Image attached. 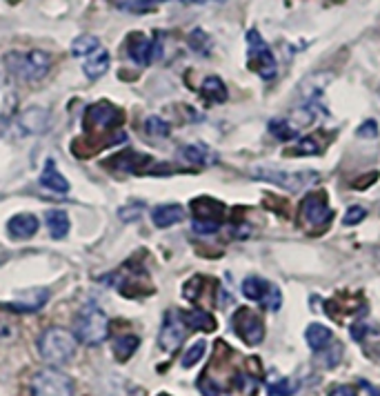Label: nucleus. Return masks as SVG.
Segmentation results:
<instances>
[{"label":"nucleus","instance_id":"obj_1","mask_svg":"<svg viewBox=\"0 0 380 396\" xmlns=\"http://www.w3.org/2000/svg\"><path fill=\"white\" fill-rule=\"evenodd\" d=\"M38 352L52 365H65L76 354V336L62 327H47L38 339Z\"/></svg>","mask_w":380,"mask_h":396},{"label":"nucleus","instance_id":"obj_2","mask_svg":"<svg viewBox=\"0 0 380 396\" xmlns=\"http://www.w3.org/2000/svg\"><path fill=\"white\" fill-rule=\"evenodd\" d=\"M250 176L256 180H265V183H272L276 187H283L287 192H301L305 187L316 185L320 180L318 172H287L280 167H267V165H258V167L250 170Z\"/></svg>","mask_w":380,"mask_h":396},{"label":"nucleus","instance_id":"obj_3","mask_svg":"<svg viewBox=\"0 0 380 396\" xmlns=\"http://www.w3.org/2000/svg\"><path fill=\"white\" fill-rule=\"evenodd\" d=\"M109 334L107 314L98 305H85L76 317V339L85 345H101Z\"/></svg>","mask_w":380,"mask_h":396},{"label":"nucleus","instance_id":"obj_4","mask_svg":"<svg viewBox=\"0 0 380 396\" xmlns=\"http://www.w3.org/2000/svg\"><path fill=\"white\" fill-rule=\"evenodd\" d=\"M7 70L23 80H40L52 70V56L45 52H25V54H7L5 58Z\"/></svg>","mask_w":380,"mask_h":396},{"label":"nucleus","instance_id":"obj_5","mask_svg":"<svg viewBox=\"0 0 380 396\" xmlns=\"http://www.w3.org/2000/svg\"><path fill=\"white\" fill-rule=\"evenodd\" d=\"M247 47H250V67L262 80H274L278 74V65H276V58L272 54L269 45L258 34V29L247 31Z\"/></svg>","mask_w":380,"mask_h":396},{"label":"nucleus","instance_id":"obj_6","mask_svg":"<svg viewBox=\"0 0 380 396\" xmlns=\"http://www.w3.org/2000/svg\"><path fill=\"white\" fill-rule=\"evenodd\" d=\"M31 392H34V396H74V383L67 374L47 368L34 376Z\"/></svg>","mask_w":380,"mask_h":396},{"label":"nucleus","instance_id":"obj_7","mask_svg":"<svg viewBox=\"0 0 380 396\" xmlns=\"http://www.w3.org/2000/svg\"><path fill=\"white\" fill-rule=\"evenodd\" d=\"M242 294L250 301H256L265 309H272V312L280 309V305H283V294H280V290L276 285L267 283V280L260 276H247L242 280Z\"/></svg>","mask_w":380,"mask_h":396},{"label":"nucleus","instance_id":"obj_8","mask_svg":"<svg viewBox=\"0 0 380 396\" xmlns=\"http://www.w3.org/2000/svg\"><path fill=\"white\" fill-rule=\"evenodd\" d=\"M231 325H234V332L247 345H258V343H262V339H265V325H262V319L250 307H240L234 314V319H231Z\"/></svg>","mask_w":380,"mask_h":396},{"label":"nucleus","instance_id":"obj_9","mask_svg":"<svg viewBox=\"0 0 380 396\" xmlns=\"http://www.w3.org/2000/svg\"><path fill=\"white\" fill-rule=\"evenodd\" d=\"M185 334H187V325L183 321V314L180 312H167L164 314V321H162V327H160V334H158V343L164 352H174L180 343L185 341Z\"/></svg>","mask_w":380,"mask_h":396},{"label":"nucleus","instance_id":"obj_10","mask_svg":"<svg viewBox=\"0 0 380 396\" xmlns=\"http://www.w3.org/2000/svg\"><path fill=\"white\" fill-rule=\"evenodd\" d=\"M301 221L307 227H323L332 221V209H329L325 194H309L301 205Z\"/></svg>","mask_w":380,"mask_h":396},{"label":"nucleus","instance_id":"obj_11","mask_svg":"<svg viewBox=\"0 0 380 396\" xmlns=\"http://www.w3.org/2000/svg\"><path fill=\"white\" fill-rule=\"evenodd\" d=\"M123 121H125V114L107 101H101L87 109V125H91L96 129H113Z\"/></svg>","mask_w":380,"mask_h":396},{"label":"nucleus","instance_id":"obj_12","mask_svg":"<svg viewBox=\"0 0 380 396\" xmlns=\"http://www.w3.org/2000/svg\"><path fill=\"white\" fill-rule=\"evenodd\" d=\"M160 34H156V40H150L145 34H131L127 40V54L131 60L138 65H150L160 56V45H158Z\"/></svg>","mask_w":380,"mask_h":396},{"label":"nucleus","instance_id":"obj_13","mask_svg":"<svg viewBox=\"0 0 380 396\" xmlns=\"http://www.w3.org/2000/svg\"><path fill=\"white\" fill-rule=\"evenodd\" d=\"M147 165H152V158L150 156L138 154V152H131V150L118 152V154H113L109 160H105V167L121 170L125 174H142V172H147Z\"/></svg>","mask_w":380,"mask_h":396},{"label":"nucleus","instance_id":"obj_14","mask_svg":"<svg viewBox=\"0 0 380 396\" xmlns=\"http://www.w3.org/2000/svg\"><path fill=\"white\" fill-rule=\"evenodd\" d=\"M49 301V292L47 290H25L18 294V299L3 303L0 307L16 312V314H29V312H38L45 303Z\"/></svg>","mask_w":380,"mask_h":396},{"label":"nucleus","instance_id":"obj_15","mask_svg":"<svg viewBox=\"0 0 380 396\" xmlns=\"http://www.w3.org/2000/svg\"><path fill=\"white\" fill-rule=\"evenodd\" d=\"M23 134H45L49 127V111L45 107H29L18 116Z\"/></svg>","mask_w":380,"mask_h":396},{"label":"nucleus","instance_id":"obj_16","mask_svg":"<svg viewBox=\"0 0 380 396\" xmlns=\"http://www.w3.org/2000/svg\"><path fill=\"white\" fill-rule=\"evenodd\" d=\"M38 219L34 214H18V216H13L9 223H7V232L11 238H18V241H25V238H31L36 232H38Z\"/></svg>","mask_w":380,"mask_h":396},{"label":"nucleus","instance_id":"obj_17","mask_svg":"<svg viewBox=\"0 0 380 396\" xmlns=\"http://www.w3.org/2000/svg\"><path fill=\"white\" fill-rule=\"evenodd\" d=\"M185 219V209L183 205L178 203H167V205H158L152 209V221L156 227L164 229V227H172L176 223H180Z\"/></svg>","mask_w":380,"mask_h":396},{"label":"nucleus","instance_id":"obj_18","mask_svg":"<svg viewBox=\"0 0 380 396\" xmlns=\"http://www.w3.org/2000/svg\"><path fill=\"white\" fill-rule=\"evenodd\" d=\"M40 185L45 189H52V192H58V194H67L69 192V180L58 172L56 163L52 158L45 163V170H43V176H40Z\"/></svg>","mask_w":380,"mask_h":396},{"label":"nucleus","instance_id":"obj_19","mask_svg":"<svg viewBox=\"0 0 380 396\" xmlns=\"http://www.w3.org/2000/svg\"><path fill=\"white\" fill-rule=\"evenodd\" d=\"M191 209L198 221H218V223L225 211V207L218 201H213V198H196L191 203Z\"/></svg>","mask_w":380,"mask_h":396},{"label":"nucleus","instance_id":"obj_20","mask_svg":"<svg viewBox=\"0 0 380 396\" xmlns=\"http://www.w3.org/2000/svg\"><path fill=\"white\" fill-rule=\"evenodd\" d=\"M107 70H109V52H105V49H98L96 54L87 56L85 65H82V72L91 80L107 74Z\"/></svg>","mask_w":380,"mask_h":396},{"label":"nucleus","instance_id":"obj_21","mask_svg":"<svg viewBox=\"0 0 380 396\" xmlns=\"http://www.w3.org/2000/svg\"><path fill=\"white\" fill-rule=\"evenodd\" d=\"M305 339L313 352H323L329 345V341H332V329L320 325V323H311L305 332Z\"/></svg>","mask_w":380,"mask_h":396},{"label":"nucleus","instance_id":"obj_22","mask_svg":"<svg viewBox=\"0 0 380 396\" xmlns=\"http://www.w3.org/2000/svg\"><path fill=\"white\" fill-rule=\"evenodd\" d=\"M47 227H49V234L52 238H65L69 232V216L67 211L62 209H49L47 211Z\"/></svg>","mask_w":380,"mask_h":396},{"label":"nucleus","instance_id":"obj_23","mask_svg":"<svg viewBox=\"0 0 380 396\" xmlns=\"http://www.w3.org/2000/svg\"><path fill=\"white\" fill-rule=\"evenodd\" d=\"M183 314V321L187 327L194 329H203V332H211V329H216V321L205 309H191V312H180Z\"/></svg>","mask_w":380,"mask_h":396},{"label":"nucleus","instance_id":"obj_24","mask_svg":"<svg viewBox=\"0 0 380 396\" xmlns=\"http://www.w3.org/2000/svg\"><path fill=\"white\" fill-rule=\"evenodd\" d=\"M201 94L211 103H225L227 101V87L218 76H207L201 85Z\"/></svg>","mask_w":380,"mask_h":396},{"label":"nucleus","instance_id":"obj_25","mask_svg":"<svg viewBox=\"0 0 380 396\" xmlns=\"http://www.w3.org/2000/svg\"><path fill=\"white\" fill-rule=\"evenodd\" d=\"M180 156L191 165H209V163L216 160V156H213L203 145H185L183 150H180Z\"/></svg>","mask_w":380,"mask_h":396},{"label":"nucleus","instance_id":"obj_26","mask_svg":"<svg viewBox=\"0 0 380 396\" xmlns=\"http://www.w3.org/2000/svg\"><path fill=\"white\" fill-rule=\"evenodd\" d=\"M138 343L140 339L138 336H121V339H116L113 341V356L118 358V361H129L131 354H134L138 350Z\"/></svg>","mask_w":380,"mask_h":396},{"label":"nucleus","instance_id":"obj_27","mask_svg":"<svg viewBox=\"0 0 380 396\" xmlns=\"http://www.w3.org/2000/svg\"><path fill=\"white\" fill-rule=\"evenodd\" d=\"M98 49H101V40H98L96 36H89V34H85V36H78L74 43H72V54L74 56H91V54H96Z\"/></svg>","mask_w":380,"mask_h":396},{"label":"nucleus","instance_id":"obj_28","mask_svg":"<svg viewBox=\"0 0 380 396\" xmlns=\"http://www.w3.org/2000/svg\"><path fill=\"white\" fill-rule=\"evenodd\" d=\"M269 131H272V134H274L278 141H291V138L298 136V129H296V127H294L289 121H285V119L272 121V123H269Z\"/></svg>","mask_w":380,"mask_h":396},{"label":"nucleus","instance_id":"obj_29","mask_svg":"<svg viewBox=\"0 0 380 396\" xmlns=\"http://www.w3.org/2000/svg\"><path fill=\"white\" fill-rule=\"evenodd\" d=\"M291 154L294 156H318V154H323V145L316 138L307 136V138H301L298 143L294 145Z\"/></svg>","mask_w":380,"mask_h":396},{"label":"nucleus","instance_id":"obj_30","mask_svg":"<svg viewBox=\"0 0 380 396\" xmlns=\"http://www.w3.org/2000/svg\"><path fill=\"white\" fill-rule=\"evenodd\" d=\"M145 131L150 136H154V138H167L172 127H169L167 121H162L160 116H150V119L145 121Z\"/></svg>","mask_w":380,"mask_h":396},{"label":"nucleus","instance_id":"obj_31","mask_svg":"<svg viewBox=\"0 0 380 396\" xmlns=\"http://www.w3.org/2000/svg\"><path fill=\"white\" fill-rule=\"evenodd\" d=\"M301 390L298 381H291V378H283V381H276L267 387L269 396H294Z\"/></svg>","mask_w":380,"mask_h":396},{"label":"nucleus","instance_id":"obj_32","mask_svg":"<svg viewBox=\"0 0 380 396\" xmlns=\"http://www.w3.org/2000/svg\"><path fill=\"white\" fill-rule=\"evenodd\" d=\"M205 350H207V343L205 341H196L191 348L185 352V356H183V368H194L196 363L205 356Z\"/></svg>","mask_w":380,"mask_h":396},{"label":"nucleus","instance_id":"obj_33","mask_svg":"<svg viewBox=\"0 0 380 396\" xmlns=\"http://www.w3.org/2000/svg\"><path fill=\"white\" fill-rule=\"evenodd\" d=\"M158 3H164V0H116V5L121 9H127V11H142V9H150L152 5H158Z\"/></svg>","mask_w":380,"mask_h":396},{"label":"nucleus","instance_id":"obj_34","mask_svg":"<svg viewBox=\"0 0 380 396\" xmlns=\"http://www.w3.org/2000/svg\"><path fill=\"white\" fill-rule=\"evenodd\" d=\"M198 390H201L205 396H227V392H225L216 381H211V378H207L205 374L201 376V381H198Z\"/></svg>","mask_w":380,"mask_h":396},{"label":"nucleus","instance_id":"obj_35","mask_svg":"<svg viewBox=\"0 0 380 396\" xmlns=\"http://www.w3.org/2000/svg\"><path fill=\"white\" fill-rule=\"evenodd\" d=\"M365 216H367V209H365V207H360V205H352L350 209L345 211V219H342V223H345V225H358L360 221H365Z\"/></svg>","mask_w":380,"mask_h":396},{"label":"nucleus","instance_id":"obj_36","mask_svg":"<svg viewBox=\"0 0 380 396\" xmlns=\"http://www.w3.org/2000/svg\"><path fill=\"white\" fill-rule=\"evenodd\" d=\"M191 227H194V232H198V234H213V232H218L220 229V223L218 221H198V219H194Z\"/></svg>","mask_w":380,"mask_h":396},{"label":"nucleus","instance_id":"obj_37","mask_svg":"<svg viewBox=\"0 0 380 396\" xmlns=\"http://www.w3.org/2000/svg\"><path fill=\"white\" fill-rule=\"evenodd\" d=\"M358 136L362 138H376L378 136V125L374 121H367V123H362L358 127Z\"/></svg>","mask_w":380,"mask_h":396},{"label":"nucleus","instance_id":"obj_38","mask_svg":"<svg viewBox=\"0 0 380 396\" xmlns=\"http://www.w3.org/2000/svg\"><path fill=\"white\" fill-rule=\"evenodd\" d=\"M329 396H358L352 385H336L334 390H329Z\"/></svg>","mask_w":380,"mask_h":396},{"label":"nucleus","instance_id":"obj_39","mask_svg":"<svg viewBox=\"0 0 380 396\" xmlns=\"http://www.w3.org/2000/svg\"><path fill=\"white\" fill-rule=\"evenodd\" d=\"M140 205H134V207H127V209H121V219L125 221H136L138 219V214H140Z\"/></svg>","mask_w":380,"mask_h":396},{"label":"nucleus","instance_id":"obj_40","mask_svg":"<svg viewBox=\"0 0 380 396\" xmlns=\"http://www.w3.org/2000/svg\"><path fill=\"white\" fill-rule=\"evenodd\" d=\"M360 385H362V387H367V390H369V394H371V396H380V390H376V387H371V385H369V383H365V381H362V383H360Z\"/></svg>","mask_w":380,"mask_h":396},{"label":"nucleus","instance_id":"obj_41","mask_svg":"<svg viewBox=\"0 0 380 396\" xmlns=\"http://www.w3.org/2000/svg\"><path fill=\"white\" fill-rule=\"evenodd\" d=\"M191 3H209V0H191Z\"/></svg>","mask_w":380,"mask_h":396},{"label":"nucleus","instance_id":"obj_42","mask_svg":"<svg viewBox=\"0 0 380 396\" xmlns=\"http://www.w3.org/2000/svg\"><path fill=\"white\" fill-rule=\"evenodd\" d=\"M158 396H169V394H158Z\"/></svg>","mask_w":380,"mask_h":396},{"label":"nucleus","instance_id":"obj_43","mask_svg":"<svg viewBox=\"0 0 380 396\" xmlns=\"http://www.w3.org/2000/svg\"><path fill=\"white\" fill-rule=\"evenodd\" d=\"M378 94H380V87H378Z\"/></svg>","mask_w":380,"mask_h":396}]
</instances>
